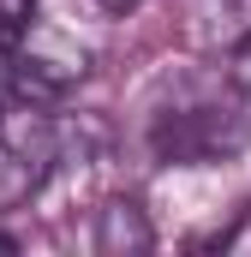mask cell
Masks as SVG:
<instances>
[{"label":"cell","mask_w":251,"mask_h":257,"mask_svg":"<svg viewBox=\"0 0 251 257\" xmlns=\"http://www.w3.org/2000/svg\"><path fill=\"white\" fill-rule=\"evenodd\" d=\"M150 150L156 162L174 168H197V162H233L245 150V114L233 102V90H180L174 102L156 108L150 120Z\"/></svg>","instance_id":"cell-1"},{"label":"cell","mask_w":251,"mask_h":257,"mask_svg":"<svg viewBox=\"0 0 251 257\" xmlns=\"http://www.w3.org/2000/svg\"><path fill=\"white\" fill-rule=\"evenodd\" d=\"M102 54V18H84L78 0H36L24 30H18V54L42 90H66L78 78H90V66Z\"/></svg>","instance_id":"cell-2"},{"label":"cell","mask_w":251,"mask_h":257,"mask_svg":"<svg viewBox=\"0 0 251 257\" xmlns=\"http://www.w3.org/2000/svg\"><path fill=\"white\" fill-rule=\"evenodd\" d=\"M54 156H60V120L30 102V96H6L0 102V209H18L54 180Z\"/></svg>","instance_id":"cell-3"},{"label":"cell","mask_w":251,"mask_h":257,"mask_svg":"<svg viewBox=\"0 0 251 257\" xmlns=\"http://www.w3.org/2000/svg\"><path fill=\"white\" fill-rule=\"evenodd\" d=\"M150 245H156V227L138 197H108L96 209V251L102 257H144Z\"/></svg>","instance_id":"cell-4"},{"label":"cell","mask_w":251,"mask_h":257,"mask_svg":"<svg viewBox=\"0 0 251 257\" xmlns=\"http://www.w3.org/2000/svg\"><path fill=\"white\" fill-rule=\"evenodd\" d=\"M251 30V0H186V42L197 48H233Z\"/></svg>","instance_id":"cell-5"},{"label":"cell","mask_w":251,"mask_h":257,"mask_svg":"<svg viewBox=\"0 0 251 257\" xmlns=\"http://www.w3.org/2000/svg\"><path fill=\"white\" fill-rule=\"evenodd\" d=\"M227 84H233V96H245L251 102V30L233 42V60H227Z\"/></svg>","instance_id":"cell-6"},{"label":"cell","mask_w":251,"mask_h":257,"mask_svg":"<svg viewBox=\"0 0 251 257\" xmlns=\"http://www.w3.org/2000/svg\"><path fill=\"white\" fill-rule=\"evenodd\" d=\"M30 6H36V0H0V36H18L24 18H30Z\"/></svg>","instance_id":"cell-7"},{"label":"cell","mask_w":251,"mask_h":257,"mask_svg":"<svg viewBox=\"0 0 251 257\" xmlns=\"http://www.w3.org/2000/svg\"><path fill=\"white\" fill-rule=\"evenodd\" d=\"M12 84H18V60H12V48H6V36H0V102L12 96Z\"/></svg>","instance_id":"cell-8"},{"label":"cell","mask_w":251,"mask_h":257,"mask_svg":"<svg viewBox=\"0 0 251 257\" xmlns=\"http://www.w3.org/2000/svg\"><path fill=\"white\" fill-rule=\"evenodd\" d=\"M96 6H102V12H132L138 0H96Z\"/></svg>","instance_id":"cell-9"},{"label":"cell","mask_w":251,"mask_h":257,"mask_svg":"<svg viewBox=\"0 0 251 257\" xmlns=\"http://www.w3.org/2000/svg\"><path fill=\"white\" fill-rule=\"evenodd\" d=\"M0 251H18V239H12V233H0Z\"/></svg>","instance_id":"cell-10"}]
</instances>
